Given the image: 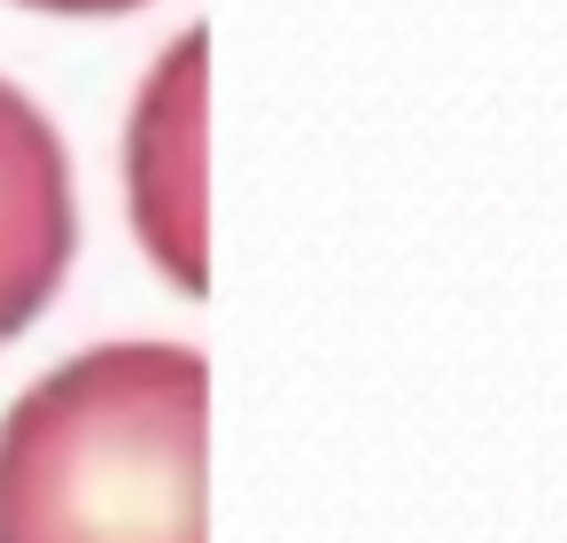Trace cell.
<instances>
[{"instance_id":"cell-2","label":"cell","mask_w":567,"mask_h":543,"mask_svg":"<svg viewBox=\"0 0 567 543\" xmlns=\"http://www.w3.org/2000/svg\"><path fill=\"white\" fill-rule=\"evenodd\" d=\"M125 187H133V226L148 257L187 295H203V32L172 40L156 79L141 86Z\"/></svg>"},{"instance_id":"cell-4","label":"cell","mask_w":567,"mask_h":543,"mask_svg":"<svg viewBox=\"0 0 567 543\" xmlns=\"http://www.w3.org/2000/svg\"><path fill=\"white\" fill-rule=\"evenodd\" d=\"M24 9H48V17H125L141 0H24Z\"/></svg>"},{"instance_id":"cell-1","label":"cell","mask_w":567,"mask_h":543,"mask_svg":"<svg viewBox=\"0 0 567 543\" xmlns=\"http://www.w3.org/2000/svg\"><path fill=\"white\" fill-rule=\"evenodd\" d=\"M203 396L179 342H110L0 419V543H203Z\"/></svg>"},{"instance_id":"cell-3","label":"cell","mask_w":567,"mask_h":543,"mask_svg":"<svg viewBox=\"0 0 567 543\" xmlns=\"http://www.w3.org/2000/svg\"><path fill=\"white\" fill-rule=\"evenodd\" d=\"M79 249L71 156L55 125L0 79V342H17L63 288Z\"/></svg>"}]
</instances>
